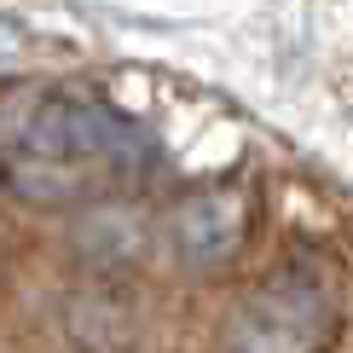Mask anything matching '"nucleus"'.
<instances>
[{
    "label": "nucleus",
    "mask_w": 353,
    "mask_h": 353,
    "mask_svg": "<svg viewBox=\"0 0 353 353\" xmlns=\"http://www.w3.org/2000/svg\"><path fill=\"white\" fill-rule=\"evenodd\" d=\"M157 163L151 134L76 87H23L0 105V185L35 209L116 197Z\"/></svg>",
    "instance_id": "f257e3e1"
},
{
    "label": "nucleus",
    "mask_w": 353,
    "mask_h": 353,
    "mask_svg": "<svg viewBox=\"0 0 353 353\" xmlns=\"http://www.w3.org/2000/svg\"><path fill=\"white\" fill-rule=\"evenodd\" d=\"M336 336V290L325 272L284 267L232 307L220 353H325Z\"/></svg>",
    "instance_id": "f03ea898"
},
{
    "label": "nucleus",
    "mask_w": 353,
    "mask_h": 353,
    "mask_svg": "<svg viewBox=\"0 0 353 353\" xmlns=\"http://www.w3.org/2000/svg\"><path fill=\"white\" fill-rule=\"evenodd\" d=\"M168 238H174V255L197 272L232 261V249L243 243V197L238 191H191L185 203H174Z\"/></svg>",
    "instance_id": "7ed1b4c3"
},
{
    "label": "nucleus",
    "mask_w": 353,
    "mask_h": 353,
    "mask_svg": "<svg viewBox=\"0 0 353 353\" xmlns=\"http://www.w3.org/2000/svg\"><path fill=\"white\" fill-rule=\"evenodd\" d=\"M23 41H29V35H23V23L12 18V12H0V58H18V52H23Z\"/></svg>",
    "instance_id": "20e7f679"
}]
</instances>
